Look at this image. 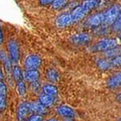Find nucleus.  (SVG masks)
Returning <instances> with one entry per match:
<instances>
[{
	"instance_id": "obj_1",
	"label": "nucleus",
	"mask_w": 121,
	"mask_h": 121,
	"mask_svg": "<svg viewBox=\"0 0 121 121\" xmlns=\"http://www.w3.org/2000/svg\"><path fill=\"white\" fill-rule=\"evenodd\" d=\"M101 4V0H83L81 4L74 7L73 9L69 12L73 24L86 18L88 14H91L93 10L99 8Z\"/></svg>"
},
{
	"instance_id": "obj_26",
	"label": "nucleus",
	"mask_w": 121,
	"mask_h": 121,
	"mask_svg": "<svg viewBox=\"0 0 121 121\" xmlns=\"http://www.w3.org/2000/svg\"><path fill=\"white\" fill-rule=\"evenodd\" d=\"M27 121H43V117L41 115H34L30 117Z\"/></svg>"
},
{
	"instance_id": "obj_6",
	"label": "nucleus",
	"mask_w": 121,
	"mask_h": 121,
	"mask_svg": "<svg viewBox=\"0 0 121 121\" xmlns=\"http://www.w3.org/2000/svg\"><path fill=\"white\" fill-rule=\"evenodd\" d=\"M42 64V59L37 55H30L27 57L25 62L26 69H37Z\"/></svg>"
},
{
	"instance_id": "obj_17",
	"label": "nucleus",
	"mask_w": 121,
	"mask_h": 121,
	"mask_svg": "<svg viewBox=\"0 0 121 121\" xmlns=\"http://www.w3.org/2000/svg\"><path fill=\"white\" fill-rule=\"evenodd\" d=\"M43 92L44 94H47V95H50L54 97V96L57 95L58 93V88H57L55 86L53 85H45L43 88Z\"/></svg>"
},
{
	"instance_id": "obj_23",
	"label": "nucleus",
	"mask_w": 121,
	"mask_h": 121,
	"mask_svg": "<svg viewBox=\"0 0 121 121\" xmlns=\"http://www.w3.org/2000/svg\"><path fill=\"white\" fill-rule=\"evenodd\" d=\"M13 75L15 81H19L20 80H22V72L20 70V69L18 66H14L13 67Z\"/></svg>"
},
{
	"instance_id": "obj_14",
	"label": "nucleus",
	"mask_w": 121,
	"mask_h": 121,
	"mask_svg": "<svg viewBox=\"0 0 121 121\" xmlns=\"http://www.w3.org/2000/svg\"><path fill=\"white\" fill-rule=\"evenodd\" d=\"M30 108L32 113L43 114L47 113V108L40 103H30Z\"/></svg>"
},
{
	"instance_id": "obj_29",
	"label": "nucleus",
	"mask_w": 121,
	"mask_h": 121,
	"mask_svg": "<svg viewBox=\"0 0 121 121\" xmlns=\"http://www.w3.org/2000/svg\"><path fill=\"white\" fill-rule=\"evenodd\" d=\"M117 99H118V101H119L121 103V94H119V96L117 97Z\"/></svg>"
},
{
	"instance_id": "obj_8",
	"label": "nucleus",
	"mask_w": 121,
	"mask_h": 121,
	"mask_svg": "<svg viewBox=\"0 0 121 121\" xmlns=\"http://www.w3.org/2000/svg\"><path fill=\"white\" fill-rule=\"evenodd\" d=\"M56 24L60 28H64V27L71 26L73 24V21L69 12L63 13V14H59L56 19Z\"/></svg>"
},
{
	"instance_id": "obj_5",
	"label": "nucleus",
	"mask_w": 121,
	"mask_h": 121,
	"mask_svg": "<svg viewBox=\"0 0 121 121\" xmlns=\"http://www.w3.org/2000/svg\"><path fill=\"white\" fill-rule=\"evenodd\" d=\"M71 42L74 44L79 46H86L92 42V36L86 32H80L73 35L71 37Z\"/></svg>"
},
{
	"instance_id": "obj_4",
	"label": "nucleus",
	"mask_w": 121,
	"mask_h": 121,
	"mask_svg": "<svg viewBox=\"0 0 121 121\" xmlns=\"http://www.w3.org/2000/svg\"><path fill=\"white\" fill-rule=\"evenodd\" d=\"M103 25V10L102 11H97L95 13H92L90 15L86 17L85 22H84V26L86 27L87 29H94L97 28L99 26H101Z\"/></svg>"
},
{
	"instance_id": "obj_18",
	"label": "nucleus",
	"mask_w": 121,
	"mask_h": 121,
	"mask_svg": "<svg viewBox=\"0 0 121 121\" xmlns=\"http://www.w3.org/2000/svg\"><path fill=\"white\" fill-rule=\"evenodd\" d=\"M110 28H111V30H113V32H116V33L121 32V12L119 13V14L118 15L117 18H116V20H114V22L110 26Z\"/></svg>"
},
{
	"instance_id": "obj_7",
	"label": "nucleus",
	"mask_w": 121,
	"mask_h": 121,
	"mask_svg": "<svg viewBox=\"0 0 121 121\" xmlns=\"http://www.w3.org/2000/svg\"><path fill=\"white\" fill-rule=\"evenodd\" d=\"M31 110L30 108V103H23L20 105L17 111V117H18L19 121H25L28 115L31 113Z\"/></svg>"
},
{
	"instance_id": "obj_25",
	"label": "nucleus",
	"mask_w": 121,
	"mask_h": 121,
	"mask_svg": "<svg viewBox=\"0 0 121 121\" xmlns=\"http://www.w3.org/2000/svg\"><path fill=\"white\" fill-rule=\"evenodd\" d=\"M110 60L113 66H121V54L118 55L113 59H111Z\"/></svg>"
},
{
	"instance_id": "obj_32",
	"label": "nucleus",
	"mask_w": 121,
	"mask_h": 121,
	"mask_svg": "<svg viewBox=\"0 0 121 121\" xmlns=\"http://www.w3.org/2000/svg\"><path fill=\"white\" fill-rule=\"evenodd\" d=\"M119 41L121 42V32L119 33Z\"/></svg>"
},
{
	"instance_id": "obj_9",
	"label": "nucleus",
	"mask_w": 121,
	"mask_h": 121,
	"mask_svg": "<svg viewBox=\"0 0 121 121\" xmlns=\"http://www.w3.org/2000/svg\"><path fill=\"white\" fill-rule=\"evenodd\" d=\"M9 47V55L10 58L14 62H18L19 59H20V48L17 44L16 42L14 41H11L9 42L8 45Z\"/></svg>"
},
{
	"instance_id": "obj_10",
	"label": "nucleus",
	"mask_w": 121,
	"mask_h": 121,
	"mask_svg": "<svg viewBox=\"0 0 121 121\" xmlns=\"http://www.w3.org/2000/svg\"><path fill=\"white\" fill-rule=\"evenodd\" d=\"M58 113H59L61 116L68 118V119H71V118H74L75 116V111H74L71 108L68 107V106H65V105L59 106V107L58 108Z\"/></svg>"
},
{
	"instance_id": "obj_12",
	"label": "nucleus",
	"mask_w": 121,
	"mask_h": 121,
	"mask_svg": "<svg viewBox=\"0 0 121 121\" xmlns=\"http://www.w3.org/2000/svg\"><path fill=\"white\" fill-rule=\"evenodd\" d=\"M24 76L26 81L34 82V81H37V80L39 79V76H40V74H39L37 69H27L25 72Z\"/></svg>"
},
{
	"instance_id": "obj_15",
	"label": "nucleus",
	"mask_w": 121,
	"mask_h": 121,
	"mask_svg": "<svg viewBox=\"0 0 121 121\" xmlns=\"http://www.w3.org/2000/svg\"><path fill=\"white\" fill-rule=\"evenodd\" d=\"M53 102H54V97L50 95H47V94H43L39 98V103L46 108L52 106Z\"/></svg>"
},
{
	"instance_id": "obj_28",
	"label": "nucleus",
	"mask_w": 121,
	"mask_h": 121,
	"mask_svg": "<svg viewBox=\"0 0 121 121\" xmlns=\"http://www.w3.org/2000/svg\"><path fill=\"white\" fill-rule=\"evenodd\" d=\"M3 42V35H2V31H1V28H0V43Z\"/></svg>"
},
{
	"instance_id": "obj_33",
	"label": "nucleus",
	"mask_w": 121,
	"mask_h": 121,
	"mask_svg": "<svg viewBox=\"0 0 121 121\" xmlns=\"http://www.w3.org/2000/svg\"><path fill=\"white\" fill-rule=\"evenodd\" d=\"M118 121H121V119H119V120H118Z\"/></svg>"
},
{
	"instance_id": "obj_3",
	"label": "nucleus",
	"mask_w": 121,
	"mask_h": 121,
	"mask_svg": "<svg viewBox=\"0 0 121 121\" xmlns=\"http://www.w3.org/2000/svg\"><path fill=\"white\" fill-rule=\"evenodd\" d=\"M120 12L121 4L119 3H114V4L109 5L108 8H106V9L103 10V25L111 26Z\"/></svg>"
},
{
	"instance_id": "obj_19",
	"label": "nucleus",
	"mask_w": 121,
	"mask_h": 121,
	"mask_svg": "<svg viewBox=\"0 0 121 121\" xmlns=\"http://www.w3.org/2000/svg\"><path fill=\"white\" fill-rule=\"evenodd\" d=\"M105 57L108 59H113L115 57H117L118 55L121 54V49L119 48V46L114 48L113 49H110V50L107 51V52H105Z\"/></svg>"
},
{
	"instance_id": "obj_21",
	"label": "nucleus",
	"mask_w": 121,
	"mask_h": 121,
	"mask_svg": "<svg viewBox=\"0 0 121 121\" xmlns=\"http://www.w3.org/2000/svg\"><path fill=\"white\" fill-rule=\"evenodd\" d=\"M69 3V0H54L52 3V7L53 9H61L65 8Z\"/></svg>"
},
{
	"instance_id": "obj_2",
	"label": "nucleus",
	"mask_w": 121,
	"mask_h": 121,
	"mask_svg": "<svg viewBox=\"0 0 121 121\" xmlns=\"http://www.w3.org/2000/svg\"><path fill=\"white\" fill-rule=\"evenodd\" d=\"M119 46V40L114 37H103L91 46L92 52H105Z\"/></svg>"
},
{
	"instance_id": "obj_30",
	"label": "nucleus",
	"mask_w": 121,
	"mask_h": 121,
	"mask_svg": "<svg viewBox=\"0 0 121 121\" xmlns=\"http://www.w3.org/2000/svg\"><path fill=\"white\" fill-rule=\"evenodd\" d=\"M3 78V73H2V71L0 70V79H2Z\"/></svg>"
},
{
	"instance_id": "obj_31",
	"label": "nucleus",
	"mask_w": 121,
	"mask_h": 121,
	"mask_svg": "<svg viewBox=\"0 0 121 121\" xmlns=\"http://www.w3.org/2000/svg\"><path fill=\"white\" fill-rule=\"evenodd\" d=\"M48 121H58L56 119H49V120H48Z\"/></svg>"
},
{
	"instance_id": "obj_11",
	"label": "nucleus",
	"mask_w": 121,
	"mask_h": 121,
	"mask_svg": "<svg viewBox=\"0 0 121 121\" xmlns=\"http://www.w3.org/2000/svg\"><path fill=\"white\" fill-rule=\"evenodd\" d=\"M108 86L110 88H115V87H119L121 86V72L116 73L112 77L108 79L107 82Z\"/></svg>"
},
{
	"instance_id": "obj_24",
	"label": "nucleus",
	"mask_w": 121,
	"mask_h": 121,
	"mask_svg": "<svg viewBox=\"0 0 121 121\" xmlns=\"http://www.w3.org/2000/svg\"><path fill=\"white\" fill-rule=\"evenodd\" d=\"M17 87H18L19 92H20V95H24L26 93V86H25V84L21 80L18 81V84H17Z\"/></svg>"
},
{
	"instance_id": "obj_16",
	"label": "nucleus",
	"mask_w": 121,
	"mask_h": 121,
	"mask_svg": "<svg viewBox=\"0 0 121 121\" xmlns=\"http://www.w3.org/2000/svg\"><path fill=\"white\" fill-rule=\"evenodd\" d=\"M6 86L2 81H0V109L4 108L6 104Z\"/></svg>"
},
{
	"instance_id": "obj_22",
	"label": "nucleus",
	"mask_w": 121,
	"mask_h": 121,
	"mask_svg": "<svg viewBox=\"0 0 121 121\" xmlns=\"http://www.w3.org/2000/svg\"><path fill=\"white\" fill-rule=\"evenodd\" d=\"M0 58L2 59V61L4 62V65L7 68V69H11V63H10V60L9 59V57L7 56V54L4 52H0Z\"/></svg>"
},
{
	"instance_id": "obj_20",
	"label": "nucleus",
	"mask_w": 121,
	"mask_h": 121,
	"mask_svg": "<svg viewBox=\"0 0 121 121\" xmlns=\"http://www.w3.org/2000/svg\"><path fill=\"white\" fill-rule=\"evenodd\" d=\"M47 78L48 79L49 81L54 82V81H57L59 78V72L56 70V69H48L47 71Z\"/></svg>"
},
{
	"instance_id": "obj_13",
	"label": "nucleus",
	"mask_w": 121,
	"mask_h": 121,
	"mask_svg": "<svg viewBox=\"0 0 121 121\" xmlns=\"http://www.w3.org/2000/svg\"><path fill=\"white\" fill-rule=\"evenodd\" d=\"M97 65L99 69L101 70H108L113 67V65H112L111 60L108 59H98L97 60Z\"/></svg>"
},
{
	"instance_id": "obj_27",
	"label": "nucleus",
	"mask_w": 121,
	"mask_h": 121,
	"mask_svg": "<svg viewBox=\"0 0 121 121\" xmlns=\"http://www.w3.org/2000/svg\"><path fill=\"white\" fill-rule=\"evenodd\" d=\"M40 1V3L43 5H48V4H52L54 0H39Z\"/></svg>"
}]
</instances>
